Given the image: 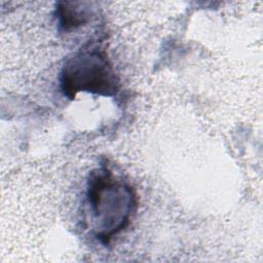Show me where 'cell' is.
Returning <instances> with one entry per match:
<instances>
[{
    "label": "cell",
    "mask_w": 263,
    "mask_h": 263,
    "mask_svg": "<svg viewBox=\"0 0 263 263\" xmlns=\"http://www.w3.org/2000/svg\"><path fill=\"white\" fill-rule=\"evenodd\" d=\"M98 239L107 245L130 222L138 204L134 188L103 166L90 174L86 192Z\"/></svg>",
    "instance_id": "1"
},
{
    "label": "cell",
    "mask_w": 263,
    "mask_h": 263,
    "mask_svg": "<svg viewBox=\"0 0 263 263\" xmlns=\"http://www.w3.org/2000/svg\"><path fill=\"white\" fill-rule=\"evenodd\" d=\"M61 87L70 100L80 91L112 97L118 91L119 79L105 49L88 42L65 63Z\"/></svg>",
    "instance_id": "2"
},
{
    "label": "cell",
    "mask_w": 263,
    "mask_h": 263,
    "mask_svg": "<svg viewBox=\"0 0 263 263\" xmlns=\"http://www.w3.org/2000/svg\"><path fill=\"white\" fill-rule=\"evenodd\" d=\"M82 2H59L57 13L60 20V25L65 31L77 29L86 24L91 15L88 7L82 8Z\"/></svg>",
    "instance_id": "3"
}]
</instances>
